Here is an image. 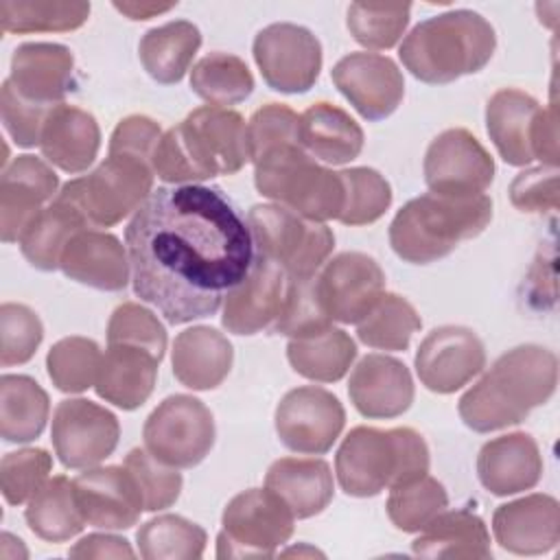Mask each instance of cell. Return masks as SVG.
Segmentation results:
<instances>
[{
    "label": "cell",
    "instance_id": "15",
    "mask_svg": "<svg viewBox=\"0 0 560 560\" xmlns=\"http://www.w3.org/2000/svg\"><path fill=\"white\" fill-rule=\"evenodd\" d=\"M343 424V405L324 387H295L276 407V433L295 453L324 455L341 435Z\"/></svg>",
    "mask_w": 560,
    "mask_h": 560
},
{
    "label": "cell",
    "instance_id": "25",
    "mask_svg": "<svg viewBox=\"0 0 560 560\" xmlns=\"http://www.w3.org/2000/svg\"><path fill=\"white\" fill-rule=\"evenodd\" d=\"M59 269L79 284L101 291H120L129 282L131 262L125 245L114 234L88 228L68 241Z\"/></svg>",
    "mask_w": 560,
    "mask_h": 560
},
{
    "label": "cell",
    "instance_id": "36",
    "mask_svg": "<svg viewBox=\"0 0 560 560\" xmlns=\"http://www.w3.org/2000/svg\"><path fill=\"white\" fill-rule=\"evenodd\" d=\"M50 413L48 394L24 374L0 378V435L4 442L26 444L42 435Z\"/></svg>",
    "mask_w": 560,
    "mask_h": 560
},
{
    "label": "cell",
    "instance_id": "33",
    "mask_svg": "<svg viewBox=\"0 0 560 560\" xmlns=\"http://www.w3.org/2000/svg\"><path fill=\"white\" fill-rule=\"evenodd\" d=\"M411 549L422 558L486 560L492 556L486 523L468 510L440 512L420 529V536L411 542Z\"/></svg>",
    "mask_w": 560,
    "mask_h": 560
},
{
    "label": "cell",
    "instance_id": "39",
    "mask_svg": "<svg viewBox=\"0 0 560 560\" xmlns=\"http://www.w3.org/2000/svg\"><path fill=\"white\" fill-rule=\"evenodd\" d=\"M90 2L59 0H2L0 26L4 33H63L83 26Z\"/></svg>",
    "mask_w": 560,
    "mask_h": 560
},
{
    "label": "cell",
    "instance_id": "1",
    "mask_svg": "<svg viewBox=\"0 0 560 560\" xmlns=\"http://www.w3.org/2000/svg\"><path fill=\"white\" fill-rule=\"evenodd\" d=\"M133 293L168 324L219 311L256 260L241 208L217 186L153 190L125 230Z\"/></svg>",
    "mask_w": 560,
    "mask_h": 560
},
{
    "label": "cell",
    "instance_id": "50",
    "mask_svg": "<svg viewBox=\"0 0 560 560\" xmlns=\"http://www.w3.org/2000/svg\"><path fill=\"white\" fill-rule=\"evenodd\" d=\"M287 144H302L300 116L282 103H267L256 109L247 122L249 160L256 162Z\"/></svg>",
    "mask_w": 560,
    "mask_h": 560
},
{
    "label": "cell",
    "instance_id": "7",
    "mask_svg": "<svg viewBox=\"0 0 560 560\" xmlns=\"http://www.w3.org/2000/svg\"><path fill=\"white\" fill-rule=\"evenodd\" d=\"M153 175L147 162L109 155L90 175L63 184L57 197L77 208L88 228H112L147 201L153 192Z\"/></svg>",
    "mask_w": 560,
    "mask_h": 560
},
{
    "label": "cell",
    "instance_id": "9",
    "mask_svg": "<svg viewBox=\"0 0 560 560\" xmlns=\"http://www.w3.org/2000/svg\"><path fill=\"white\" fill-rule=\"evenodd\" d=\"M293 512L269 488H249L223 510L217 558H269L293 534Z\"/></svg>",
    "mask_w": 560,
    "mask_h": 560
},
{
    "label": "cell",
    "instance_id": "19",
    "mask_svg": "<svg viewBox=\"0 0 560 560\" xmlns=\"http://www.w3.org/2000/svg\"><path fill=\"white\" fill-rule=\"evenodd\" d=\"M55 171L35 155H18L0 177V234L4 243L22 238L26 228L57 192Z\"/></svg>",
    "mask_w": 560,
    "mask_h": 560
},
{
    "label": "cell",
    "instance_id": "4",
    "mask_svg": "<svg viewBox=\"0 0 560 560\" xmlns=\"http://www.w3.org/2000/svg\"><path fill=\"white\" fill-rule=\"evenodd\" d=\"M492 219V199L420 195L407 201L389 225V245L411 265H429L448 256L462 241L479 236Z\"/></svg>",
    "mask_w": 560,
    "mask_h": 560
},
{
    "label": "cell",
    "instance_id": "49",
    "mask_svg": "<svg viewBox=\"0 0 560 560\" xmlns=\"http://www.w3.org/2000/svg\"><path fill=\"white\" fill-rule=\"evenodd\" d=\"M42 339L44 326L35 311L15 302L0 306V363L4 368L31 361Z\"/></svg>",
    "mask_w": 560,
    "mask_h": 560
},
{
    "label": "cell",
    "instance_id": "30",
    "mask_svg": "<svg viewBox=\"0 0 560 560\" xmlns=\"http://www.w3.org/2000/svg\"><path fill=\"white\" fill-rule=\"evenodd\" d=\"M158 365L160 359L144 348L107 346L94 383L96 394L125 411L138 409L155 387Z\"/></svg>",
    "mask_w": 560,
    "mask_h": 560
},
{
    "label": "cell",
    "instance_id": "13",
    "mask_svg": "<svg viewBox=\"0 0 560 560\" xmlns=\"http://www.w3.org/2000/svg\"><path fill=\"white\" fill-rule=\"evenodd\" d=\"M118 435V418L92 400L68 398L52 413L50 440L66 468H94L114 453Z\"/></svg>",
    "mask_w": 560,
    "mask_h": 560
},
{
    "label": "cell",
    "instance_id": "51",
    "mask_svg": "<svg viewBox=\"0 0 560 560\" xmlns=\"http://www.w3.org/2000/svg\"><path fill=\"white\" fill-rule=\"evenodd\" d=\"M52 459L44 448L7 453L0 464V486L7 503L22 505L48 481Z\"/></svg>",
    "mask_w": 560,
    "mask_h": 560
},
{
    "label": "cell",
    "instance_id": "31",
    "mask_svg": "<svg viewBox=\"0 0 560 560\" xmlns=\"http://www.w3.org/2000/svg\"><path fill=\"white\" fill-rule=\"evenodd\" d=\"M265 488L276 492L295 518H311L332 501V472L317 457L276 459L265 477Z\"/></svg>",
    "mask_w": 560,
    "mask_h": 560
},
{
    "label": "cell",
    "instance_id": "2",
    "mask_svg": "<svg viewBox=\"0 0 560 560\" xmlns=\"http://www.w3.org/2000/svg\"><path fill=\"white\" fill-rule=\"evenodd\" d=\"M558 385V359L534 343L516 346L459 398V418L477 433L518 424L527 413L545 405Z\"/></svg>",
    "mask_w": 560,
    "mask_h": 560
},
{
    "label": "cell",
    "instance_id": "56",
    "mask_svg": "<svg viewBox=\"0 0 560 560\" xmlns=\"http://www.w3.org/2000/svg\"><path fill=\"white\" fill-rule=\"evenodd\" d=\"M72 558H133V549L127 538L112 534H88L70 551Z\"/></svg>",
    "mask_w": 560,
    "mask_h": 560
},
{
    "label": "cell",
    "instance_id": "5",
    "mask_svg": "<svg viewBox=\"0 0 560 560\" xmlns=\"http://www.w3.org/2000/svg\"><path fill=\"white\" fill-rule=\"evenodd\" d=\"M341 490L350 497H376L385 488L429 472V448L409 427H354L335 457Z\"/></svg>",
    "mask_w": 560,
    "mask_h": 560
},
{
    "label": "cell",
    "instance_id": "17",
    "mask_svg": "<svg viewBox=\"0 0 560 560\" xmlns=\"http://www.w3.org/2000/svg\"><path fill=\"white\" fill-rule=\"evenodd\" d=\"M486 365L481 339L464 326L433 328L418 346L416 372L420 383L435 394L462 389Z\"/></svg>",
    "mask_w": 560,
    "mask_h": 560
},
{
    "label": "cell",
    "instance_id": "58",
    "mask_svg": "<svg viewBox=\"0 0 560 560\" xmlns=\"http://www.w3.org/2000/svg\"><path fill=\"white\" fill-rule=\"evenodd\" d=\"M284 556H291V553H298V556H302V553H311V556H322L317 549H306V547H295V549H287V551H282Z\"/></svg>",
    "mask_w": 560,
    "mask_h": 560
},
{
    "label": "cell",
    "instance_id": "47",
    "mask_svg": "<svg viewBox=\"0 0 560 560\" xmlns=\"http://www.w3.org/2000/svg\"><path fill=\"white\" fill-rule=\"evenodd\" d=\"M411 4L354 2L348 7V31L365 48L387 50L398 44L409 24Z\"/></svg>",
    "mask_w": 560,
    "mask_h": 560
},
{
    "label": "cell",
    "instance_id": "11",
    "mask_svg": "<svg viewBox=\"0 0 560 560\" xmlns=\"http://www.w3.org/2000/svg\"><path fill=\"white\" fill-rule=\"evenodd\" d=\"M197 182L238 173L249 162L247 125L228 107H199L175 125Z\"/></svg>",
    "mask_w": 560,
    "mask_h": 560
},
{
    "label": "cell",
    "instance_id": "14",
    "mask_svg": "<svg viewBox=\"0 0 560 560\" xmlns=\"http://www.w3.org/2000/svg\"><path fill=\"white\" fill-rule=\"evenodd\" d=\"M494 179V160L466 129L442 131L427 149L424 182L440 197H475Z\"/></svg>",
    "mask_w": 560,
    "mask_h": 560
},
{
    "label": "cell",
    "instance_id": "26",
    "mask_svg": "<svg viewBox=\"0 0 560 560\" xmlns=\"http://www.w3.org/2000/svg\"><path fill=\"white\" fill-rule=\"evenodd\" d=\"M477 475L481 486L497 497L532 490L542 475L536 440L518 431L486 442L477 457Z\"/></svg>",
    "mask_w": 560,
    "mask_h": 560
},
{
    "label": "cell",
    "instance_id": "37",
    "mask_svg": "<svg viewBox=\"0 0 560 560\" xmlns=\"http://www.w3.org/2000/svg\"><path fill=\"white\" fill-rule=\"evenodd\" d=\"M81 230H88V223L79 210L55 197V201L46 206L22 234V256L39 271H55L63 247Z\"/></svg>",
    "mask_w": 560,
    "mask_h": 560
},
{
    "label": "cell",
    "instance_id": "48",
    "mask_svg": "<svg viewBox=\"0 0 560 560\" xmlns=\"http://www.w3.org/2000/svg\"><path fill=\"white\" fill-rule=\"evenodd\" d=\"M125 468L131 472L147 512L164 510L177 501L182 490V475L177 468L160 462L147 448L129 451L125 457Z\"/></svg>",
    "mask_w": 560,
    "mask_h": 560
},
{
    "label": "cell",
    "instance_id": "10",
    "mask_svg": "<svg viewBox=\"0 0 560 560\" xmlns=\"http://www.w3.org/2000/svg\"><path fill=\"white\" fill-rule=\"evenodd\" d=\"M142 438L147 451L160 462L173 468H192L214 444V420L199 398L175 394L151 411Z\"/></svg>",
    "mask_w": 560,
    "mask_h": 560
},
{
    "label": "cell",
    "instance_id": "29",
    "mask_svg": "<svg viewBox=\"0 0 560 560\" xmlns=\"http://www.w3.org/2000/svg\"><path fill=\"white\" fill-rule=\"evenodd\" d=\"M232 359V343L210 326L186 328L173 341V374L188 389L206 392L219 387L230 374Z\"/></svg>",
    "mask_w": 560,
    "mask_h": 560
},
{
    "label": "cell",
    "instance_id": "8",
    "mask_svg": "<svg viewBox=\"0 0 560 560\" xmlns=\"http://www.w3.org/2000/svg\"><path fill=\"white\" fill-rule=\"evenodd\" d=\"M256 254L280 265L289 278L315 276L335 247L326 223L304 219L280 203H258L247 212Z\"/></svg>",
    "mask_w": 560,
    "mask_h": 560
},
{
    "label": "cell",
    "instance_id": "18",
    "mask_svg": "<svg viewBox=\"0 0 560 560\" xmlns=\"http://www.w3.org/2000/svg\"><path fill=\"white\" fill-rule=\"evenodd\" d=\"M332 83L365 120H383L405 96L398 66L378 52H350L332 68Z\"/></svg>",
    "mask_w": 560,
    "mask_h": 560
},
{
    "label": "cell",
    "instance_id": "55",
    "mask_svg": "<svg viewBox=\"0 0 560 560\" xmlns=\"http://www.w3.org/2000/svg\"><path fill=\"white\" fill-rule=\"evenodd\" d=\"M160 138L162 131L155 120L140 114L127 116L116 125L109 138V155H125L151 164Z\"/></svg>",
    "mask_w": 560,
    "mask_h": 560
},
{
    "label": "cell",
    "instance_id": "12",
    "mask_svg": "<svg viewBox=\"0 0 560 560\" xmlns=\"http://www.w3.org/2000/svg\"><path fill=\"white\" fill-rule=\"evenodd\" d=\"M254 59L265 83L282 94L308 92L322 70V44L304 26L276 22L254 37Z\"/></svg>",
    "mask_w": 560,
    "mask_h": 560
},
{
    "label": "cell",
    "instance_id": "43",
    "mask_svg": "<svg viewBox=\"0 0 560 560\" xmlns=\"http://www.w3.org/2000/svg\"><path fill=\"white\" fill-rule=\"evenodd\" d=\"M448 508L444 486L431 477L420 475L392 488L387 499V516L400 532H420L429 521Z\"/></svg>",
    "mask_w": 560,
    "mask_h": 560
},
{
    "label": "cell",
    "instance_id": "34",
    "mask_svg": "<svg viewBox=\"0 0 560 560\" xmlns=\"http://www.w3.org/2000/svg\"><path fill=\"white\" fill-rule=\"evenodd\" d=\"M201 46V33L192 22L173 20L144 33L138 55L147 74L162 83H179Z\"/></svg>",
    "mask_w": 560,
    "mask_h": 560
},
{
    "label": "cell",
    "instance_id": "54",
    "mask_svg": "<svg viewBox=\"0 0 560 560\" xmlns=\"http://www.w3.org/2000/svg\"><path fill=\"white\" fill-rule=\"evenodd\" d=\"M510 201L523 212H547L558 208V168L534 166L518 173L510 186Z\"/></svg>",
    "mask_w": 560,
    "mask_h": 560
},
{
    "label": "cell",
    "instance_id": "45",
    "mask_svg": "<svg viewBox=\"0 0 560 560\" xmlns=\"http://www.w3.org/2000/svg\"><path fill=\"white\" fill-rule=\"evenodd\" d=\"M343 182V208L339 221L343 225H368L385 214L392 203L387 179L368 166L339 171Z\"/></svg>",
    "mask_w": 560,
    "mask_h": 560
},
{
    "label": "cell",
    "instance_id": "57",
    "mask_svg": "<svg viewBox=\"0 0 560 560\" xmlns=\"http://www.w3.org/2000/svg\"><path fill=\"white\" fill-rule=\"evenodd\" d=\"M114 7L125 13L129 20H149L153 15L166 13L168 9L175 7V2L160 4V2H114Z\"/></svg>",
    "mask_w": 560,
    "mask_h": 560
},
{
    "label": "cell",
    "instance_id": "27",
    "mask_svg": "<svg viewBox=\"0 0 560 560\" xmlns=\"http://www.w3.org/2000/svg\"><path fill=\"white\" fill-rule=\"evenodd\" d=\"M542 107L521 90L505 88L490 96L486 107V127L492 144L510 166L534 162V140Z\"/></svg>",
    "mask_w": 560,
    "mask_h": 560
},
{
    "label": "cell",
    "instance_id": "22",
    "mask_svg": "<svg viewBox=\"0 0 560 560\" xmlns=\"http://www.w3.org/2000/svg\"><path fill=\"white\" fill-rule=\"evenodd\" d=\"M497 542L518 556L551 551L560 540V505L549 494H527L503 503L492 514Z\"/></svg>",
    "mask_w": 560,
    "mask_h": 560
},
{
    "label": "cell",
    "instance_id": "23",
    "mask_svg": "<svg viewBox=\"0 0 560 560\" xmlns=\"http://www.w3.org/2000/svg\"><path fill=\"white\" fill-rule=\"evenodd\" d=\"M348 394L361 416L387 420L411 407L413 381L402 361L387 354H368L352 370Z\"/></svg>",
    "mask_w": 560,
    "mask_h": 560
},
{
    "label": "cell",
    "instance_id": "6",
    "mask_svg": "<svg viewBox=\"0 0 560 560\" xmlns=\"http://www.w3.org/2000/svg\"><path fill=\"white\" fill-rule=\"evenodd\" d=\"M254 182L262 197L311 221L339 219L341 175L319 166L302 144H287L254 162Z\"/></svg>",
    "mask_w": 560,
    "mask_h": 560
},
{
    "label": "cell",
    "instance_id": "40",
    "mask_svg": "<svg viewBox=\"0 0 560 560\" xmlns=\"http://www.w3.org/2000/svg\"><path fill=\"white\" fill-rule=\"evenodd\" d=\"M190 88L212 107H228L254 92V77L236 55L210 52L192 66Z\"/></svg>",
    "mask_w": 560,
    "mask_h": 560
},
{
    "label": "cell",
    "instance_id": "35",
    "mask_svg": "<svg viewBox=\"0 0 560 560\" xmlns=\"http://www.w3.org/2000/svg\"><path fill=\"white\" fill-rule=\"evenodd\" d=\"M287 357L300 376L317 383H337L357 359V343L346 330L328 326L319 332L291 339Z\"/></svg>",
    "mask_w": 560,
    "mask_h": 560
},
{
    "label": "cell",
    "instance_id": "16",
    "mask_svg": "<svg viewBox=\"0 0 560 560\" xmlns=\"http://www.w3.org/2000/svg\"><path fill=\"white\" fill-rule=\"evenodd\" d=\"M385 273L361 252H343L317 273V291L332 322L359 324L385 293Z\"/></svg>",
    "mask_w": 560,
    "mask_h": 560
},
{
    "label": "cell",
    "instance_id": "28",
    "mask_svg": "<svg viewBox=\"0 0 560 560\" xmlns=\"http://www.w3.org/2000/svg\"><path fill=\"white\" fill-rule=\"evenodd\" d=\"M98 147L101 129L90 112L66 103L48 112L39 149L50 164L66 173H81L96 160Z\"/></svg>",
    "mask_w": 560,
    "mask_h": 560
},
{
    "label": "cell",
    "instance_id": "44",
    "mask_svg": "<svg viewBox=\"0 0 560 560\" xmlns=\"http://www.w3.org/2000/svg\"><path fill=\"white\" fill-rule=\"evenodd\" d=\"M103 354L88 337L59 339L46 357L52 385L66 394H81L96 383Z\"/></svg>",
    "mask_w": 560,
    "mask_h": 560
},
{
    "label": "cell",
    "instance_id": "32",
    "mask_svg": "<svg viewBox=\"0 0 560 560\" xmlns=\"http://www.w3.org/2000/svg\"><path fill=\"white\" fill-rule=\"evenodd\" d=\"M300 138L308 155L326 164H348L363 149V129L341 107L319 101L300 116Z\"/></svg>",
    "mask_w": 560,
    "mask_h": 560
},
{
    "label": "cell",
    "instance_id": "3",
    "mask_svg": "<svg viewBox=\"0 0 560 560\" xmlns=\"http://www.w3.org/2000/svg\"><path fill=\"white\" fill-rule=\"evenodd\" d=\"M494 46L492 24L475 11L457 9L416 24L402 39L398 55L416 79L442 85L483 70Z\"/></svg>",
    "mask_w": 560,
    "mask_h": 560
},
{
    "label": "cell",
    "instance_id": "41",
    "mask_svg": "<svg viewBox=\"0 0 560 560\" xmlns=\"http://www.w3.org/2000/svg\"><path fill=\"white\" fill-rule=\"evenodd\" d=\"M138 551L144 560H192L206 549V532L177 514H162L147 521L138 534Z\"/></svg>",
    "mask_w": 560,
    "mask_h": 560
},
{
    "label": "cell",
    "instance_id": "46",
    "mask_svg": "<svg viewBox=\"0 0 560 560\" xmlns=\"http://www.w3.org/2000/svg\"><path fill=\"white\" fill-rule=\"evenodd\" d=\"M328 326H332V319L328 317L319 298L317 273L308 278H289L280 313L271 328L295 339L319 332Z\"/></svg>",
    "mask_w": 560,
    "mask_h": 560
},
{
    "label": "cell",
    "instance_id": "21",
    "mask_svg": "<svg viewBox=\"0 0 560 560\" xmlns=\"http://www.w3.org/2000/svg\"><path fill=\"white\" fill-rule=\"evenodd\" d=\"M287 271L258 256L245 276V280L234 287L225 302L221 324L234 335H256L262 328H271L287 291Z\"/></svg>",
    "mask_w": 560,
    "mask_h": 560
},
{
    "label": "cell",
    "instance_id": "52",
    "mask_svg": "<svg viewBox=\"0 0 560 560\" xmlns=\"http://www.w3.org/2000/svg\"><path fill=\"white\" fill-rule=\"evenodd\" d=\"M116 343L144 348L162 361L166 350V330L149 308L136 302H125L112 313L107 324V346Z\"/></svg>",
    "mask_w": 560,
    "mask_h": 560
},
{
    "label": "cell",
    "instance_id": "24",
    "mask_svg": "<svg viewBox=\"0 0 560 560\" xmlns=\"http://www.w3.org/2000/svg\"><path fill=\"white\" fill-rule=\"evenodd\" d=\"M74 57L61 44L50 42H28L13 50L9 85L18 96L55 107L72 88L74 79Z\"/></svg>",
    "mask_w": 560,
    "mask_h": 560
},
{
    "label": "cell",
    "instance_id": "38",
    "mask_svg": "<svg viewBox=\"0 0 560 560\" xmlns=\"http://www.w3.org/2000/svg\"><path fill=\"white\" fill-rule=\"evenodd\" d=\"M24 518L35 536L63 542L81 534L85 518L74 497V483L66 475L50 477L28 501Z\"/></svg>",
    "mask_w": 560,
    "mask_h": 560
},
{
    "label": "cell",
    "instance_id": "20",
    "mask_svg": "<svg viewBox=\"0 0 560 560\" xmlns=\"http://www.w3.org/2000/svg\"><path fill=\"white\" fill-rule=\"evenodd\" d=\"M74 483V497L88 525L129 529L144 510L140 490L125 466L85 468Z\"/></svg>",
    "mask_w": 560,
    "mask_h": 560
},
{
    "label": "cell",
    "instance_id": "53",
    "mask_svg": "<svg viewBox=\"0 0 560 560\" xmlns=\"http://www.w3.org/2000/svg\"><path fill=\"white\" fill-rule=\"evenodd\" d=\"M52 107H44L37 103H31L22 96H18V92L9 85V81L2 83V92H0V114H2V122L7 133L13 138V142L18 147L31 149L35 144H39L42 138V129L46 122V116Z\"/></svg>",
    "mask_w": 560,
    "mask_h": 560
},
{
    "label": "cell",
    "instance_id": "42",
    "mask_svg": "<svg viewBox=\"0 0 560 560\" xmlns=\"http://www.w3.org/2000/svg\"><path fill=\"white\" fill-rule=\"evenodd\" d=\"M422 319L416 308L396 293H383L357 324L359 339L378 350H407Z\"/></svg>",
    "mask_w": 560,
    "mask_h": 560
}]
</instances>
